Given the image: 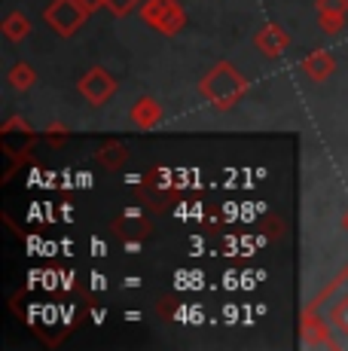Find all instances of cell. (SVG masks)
Listing matches in <instances>:
<instances>
[{
	"label": "cell",
	"instance_id": "cell-17",
	"mask_svg": "<svg viewBox=\"0 0 348 351\" xmlns=\"http://www.w3.org/2000/svg\"><path fill=\"white\" fill-rule=\"evenodd\" d=\"M79 3H83L89 12H98V10H101V6L107 3V0H79Z\"/></svg>",
	"mask_w": 348,
	"mask_h": 351
},
{
	"label": "cell",
	"instance_id": "cell-2",
	"mask_svg": "<svg viewBox=\"0 0 348 351\" xmlns=\"http://www.w3.org/2000/svg\"><path fill=\"white\" fill-rule=\"evenodd\" d=\"M247 86H251L247 77L238 73V67L232 62H217L199 80V95L217 110H232L247 95Z\"/></svg>",
	"mask_w": 348,
	"mask_h": 351
},
{
	"label": "cell",
	"instance_id": "cell-12",
	"mask_svg": "<svg viewBox=\"0 0 348 351\" xmlns=\"http://www.w3.org/2000/svg\"><path fill=\"white\" fill-rule=\"evenodd\" d=\"M171 3L174 0H144V3H140V22L150 25V28H156L159 19L171 10Z\"/></svg>",
	"mask_w": 348,
	"mask_h": 351
},
{
	"label": "cell",
	"instance_id": "cell-8",
	"mask_svg": "<svg viewBox=\"0 0 348 351\" xmlns=\"http://www.w3.org/2000/svg\"><path fill=\"white\" fill-rule=\"evenodd\" d=\"M125 159H129V150H125L123 141H107V144H101V150H98V165L104 171H119L125 165Z\"/></svg>",
	"mask_w": 348,
	"mask_h": 351
},
{
	"label": "cell",
	"instance_id": "cell-13",
	"mask_svg": "<svg viewBox=\"0 0 348 351\" xmlns=\"http://www.w3.org/2000/svg\"><path fill=\"white\" fill-rule=\"evenodd\" d=\"M345 12H318V28L324 34H339L345 28Z\"/></svg>",
	"mask_w": 348,
	"mask_h": 351
},
{
	"label": "cell",
	"instance_id": "cell-10",
	"mask_svg": "<svg viewBox=\"0 0 348 351\" xmlns=\"http://www.w3.org/2000/svg\"><path fill=\"white\" fill-rule=\"evenodd\" d=\"M6 83L16 92H28L31 86H37V71L28 62H16L10 67V73H6Z\"/></svg>",
	"mask_w": 348,
	"mask_h": 351
},
{
	"label": "cell",
	"instance_id": "cell-15",
	"mask_svg": "<svg viewBox=\"0 0 348 351\" xmlns=\"http://www.w3.org/2000/svg\"><path fill=\"white\" fill-rule=\"evenodd\" d=\"M318 12H345L348 16V0H314Z\"/></svg>",
	"mask_w": 348,
	"mask_h": 351
},
{
	"label": "cell",
	"instance_id": "cell-1",
	"mask_svg": "<svg viewBox=\"0 0 348 351\" xmlns=\"http://www.w3.org/2000/svg\"><path fill=\"white\" fill-rule=\"evenodd\" d=\"M306 348L348 351V266L299 315Z\"/></svg>",
	"mask_w": 348,
	"mask_h": 351
},
{
	"label": "cell",
	"instance_id": "cell-3",
	"mask_svg": "<svg viewBox=\"0 0 348 351\" xmlns=\"http://www.w3.org/2000/svg\"><path fill=\"white\" fill-rule=\"evenodd\" d=\"M89 16L92 12L86 10L79 0H52V3L43 10V22L49 25L58 37H73V34L86 25Z\"/></svg>",
	"mask_w": 348,
	"mask_h": 351
},
{
	"label": "cell",
	"instance_id": "cell-7",
	"mask_svg": "<svg viewBox=\"0 0 348 351\" xmlns=\"http://www.w3.org/2000/svg\"><path fill=\"white\" fill-rule=\"evenodd\" d=\"M299 67H303V73L312 83H324V80L336 71V58H333L330 49H314L299 62Z\"/></svg>",
	"mask_w": 348,
	"mask_h": 351
},
{
	"label": "cell",
	"instance_id": "cell-11",
	"mask_svg": "<svg viewBox=\"0 0 348 351\" xmlns=\"http://www.w3.org/2000/svg\"><path fill=\"white\" fill-rule=\"evenodd\" d=\"M184 28H186V12H184V6H180V0H174L171 10L165 12L162 19H159L156 31L165 34V37H174V34H180Z\"/></svg>",
	"mask_w": 348,
	"mask_h": 351
},
{
	"label": "cell",
	"instance_id": "cell-4",
	"mask_svg": "<svg viewBox=\"0 0 348 351\" xmlns=\"http://www.w3.org/2000/svg\"><path fill=\"white\" fill-rule=\"evenodd\" d=\"M77 89L92 107H101V104H107V101L113 98V92H116V77H113V73L107 71V67H101V64L89 67V71L79 77Z\"/></svg>",
	"mask_w": 348,
	"mask_h": 351
},
{
	"label": "cell",
	"instance_id": "cell-5",
	"mask_svg": "<svg viewBox=\"0 0 348 351\" xmlns=\"http://www.w3.org/2000/svg\"><path fill=\"white\" fill-rule=\"evenodd\" d=\"M253 46H257L266 58H281L284 56V49L290 46V37H287V31L281 28V25L269 22V25H263V28L253 34Z\"/></svg>",
	"mask_w": 348,
	"mask_h": 351
},
{
	"label": "cell",
	"instance_id": "cell-9",
	"mask_svg": "<svg viewBox=\"0 0 348 351\" xmlns=\"http://www.w3.org/2000/svg\"><path fill=\"white\" fill-rule=\"evenodd\" d=\"M0 34H3L10 43H18V40H25L31 34V19L25 16V12H10V16L0 22Z\"/></svg>",
	"mask_w": 348,
	"mask_h": 351
},
{
	"label": "cell",
	"instance_id": "cell-18",
	"mask_svg": "<svg viewBox=\"0 0 348 351\" xmlns=\"http://www.w3.org/2000/svg\"><path fill=\"white\" fill-rule=\"evenodd\" d=\"M343 229H345V232H348V211L343 214Z\"/></svg>",
	"mask_w": 348,
	"mask_h": 351
},
{
	"label": "cell",
	"instance_id": "cell-14",
	"mask_svg": "<svg viewBox=\"0 0 348 351\" xmlns=\"http://www.w3.org/2000/svg\"><path fill=\"white\" fill-rule=\"evenodd\" d=\"M104 6H107V10H110L116 19H125L129 12H135V10H138L140 0H107Z\"/></svg>",
	"mask_w": 348,
	"mask_h": 351
},
{
	"label": "cell",
	"instance_id": "cell-6",
	"mask_svg": "<svg viewBox=\"0 0 348 351\" xmlns=\"http://www.w3.org/2000/svg\"><path fill=\"white\" fill-rule=\"evenodd\" d=\"M162 104H159L156 98H138L135 104H132V110H129V119H132V125L140 128V132H150V128H156L159 123H162Z\"/></svg>",
	"mask_w": 348,
	"mask_h": 351
},
{
	"label": "cell",
	"instance_id": "cell-16",
	"mask_svg": "<svg viewBox=\"0 0 348 351\" xmlns=\"http://www.w3.org/2000/svg\"><path fill=\"white\" fill-rule=\"evenodd\" d=\"M43 138L49 141L52 147H62L64 141H68V128H64V125H49V128L43 132Z\"/></svg>",
	"mask_w": 348,
	"mask_h": 351
}]
</instances>
